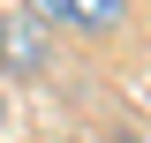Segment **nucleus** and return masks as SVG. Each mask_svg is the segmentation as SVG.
Listing matches in <instances>:
<instances>
[{
    "mask_svg": "<svg viewBox=\"0 0 151 143\" xmlns=\"http://www.w3.org/2000/svg\"><path fill=\"white\" fill-rule=\"evenodd\" d=\"M30 15L68 23V30H83V38H106V30H121L129 0H30Z\"/></svg>",
    "mask_w": 151,
    "mask_h": 143,
    "instance_id": "obj_1",
    "label": "nucleus"
},
{
    "mask_svg": "<svg viewBox=\"0 0 151 143\" xmlns=\"http://www.w3.org/2000/svg\"><path fill=\"white\" fill-rule=\"evenodd\" d=\"M0 53L15 60V68H45V38H38V23H23V15H0Z\"/></svg>",
    "mask_w": 151,
    "mask_h": 143,
    "instance_id": "obj_2",
    "label": "nucleus"
},
{
    "mask_svg": "<svg viewBox=\"0 0 151 143\" xmlns=\"http://www.w3.org/2000/svg\"><path fill=\"white\" fill-rule=\"evenodd\" d=\"M0 121H8V98H0Z\"/></svg>",
    "mask_w": 151,
    "mask_h": 143,
    "instance_id": "obj_3",
    "label": "nucleus"
},
{
    "mask_svg": "<svg viewBox=\"0 0 151 143\" xmlns=\"http://www.w3.org/2000/svg\"><path fill=\"white\" fill-rule=\"evenodd\" d=\"M136 143H151V136H136Z\"/></svg>",
    "mask_w": 151,
    "mask_h": 143,
    "instance_id": "obj_4",
    "label": "nucleus"
}]
</instances>
